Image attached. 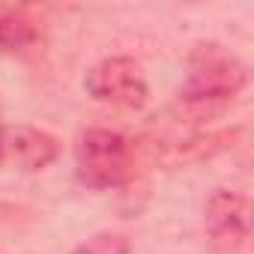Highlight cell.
I'll return each mask as SVG.
<instances>
[{"mask_svg":"<svg viewBox=\"0 0 254 254\" xmlns=\"http://www.w3.org/2000/svg\"><path fill=\"white\" fill-rule=\"evenodd\" d=\"M245 84L248 66L236 54H227L218 45H200L189 60V78L180 90V99L191 108H206L233 99Z\"/></svg>","mask_w":254,"mask_h":254,"instance_id":"obj_1","label":"cell"},{"mask_svg":"<svg viewBox=\"0 0 254 254\" xmlns=\"http://www.w3.org/2000/svg\"><path fill=\"white\" fill-rule=\"evenodd\" d=\"M78 180L93 189L123 186L135 174V147L111 129H87L75 141Z\"/></svg>","mask_w":254,"mask_h":254,"instance_id":"obj_2","label":"cell"},{"mask_svg":"<svg viewBox=\"0 0 254 254\" xmlns=\"http://www.w3.org/2000/svg\"><path fill=\"white\" fill-rule=\"evenodd\" d=\"M84 90L99 102H111V105L132 108V111L144 108L150 96L141 66L132 57H108L96 63L84 78Z\"/></svg>","mask_w":254,"mask_h":254,"instance_id":"obj_3","label":"cell"},{"mask_svg":"<svg viewBox=\"0 0 254 254\" xmlns=\"http://www.w3.org/2000/svg\"><path fill=\"white\" fill-rule=\"evenodd\" d=\"M203 230L215 251H239L251 236L248 197L230 189H218L203 206Z\"/></svg>","mask_w":254,"mask_h":254,"instance_id":"obj_4","label":"cell"},{"mask_svg":"<svg viewBox=\"0 0 254 254\" xmlns=\"http://www.w3.org/2000/svg\"><path fill=\"white\" fill-rule=\"evenodd\" d=\"M57 141L33 126H0V168L12 171H42L57 159Z\"/></svg>","mask_w":254,"mask_h":254,"instance_id":"obj_5","label":"cell"},{"mask_svg":"<svg viewBox=\"0 0 254 254\" xmlns=\"http://www.w3.org/2000/svg\"><path fill=\"white\" fill-rule=\"evenodd\" d=\"M36 39V27L21 6L0 3V51H18Z\"/></svg>","mask_w":254,"mask_h":254,"instance_id":"obj_6","label":"cell"},{"mask_svg":"<svg viewBox=\"0 0 254 254\" xmlns=\"http://www.w3.org/2000/svg\"><path fill=\"white\" fill-rule=\"evenodd\" d=\"M72 254H129V239L120 233H99L78 245Z\"/></svg>","mask_w":254,"mask_h":254,"instance_id":"obj_7","label":"cell"}]
</instances>
